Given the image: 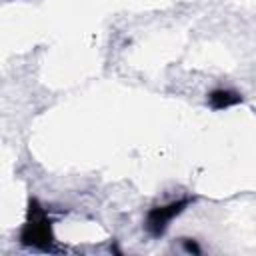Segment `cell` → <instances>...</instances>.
<instances>
[{"instance_id":"obj_3","label":"cell","mask_w":256,"mask_h":256,"mask_svg":"<svg viewBox=\"0 0 256 256\" xmlns=\"http://www.w3.org/2000/svg\"><path fill=\"white\" fill-rule=\"evenodd\" d=\"M208 100H210L212 108L220 110V108H228V106H234V104H238L242 98H240L238 94L230 92V90H214V92L208 96Z\"/></svg>"},{"instance_id":"obj_1","label":"cell","mask_w":256,"mask_h":256,"mask_svg":"<svg viewBox=\"0 0 256 256\" xmlns=\"http://www.w3.org/2000/svg\"><path fill=\"white\" fill-rule=\"evenodd\" d=\"M20 240L24 244L36 246V248H48L52 244V240H54L50 218H48L46 210L36 200H30L28 218H26V224L22 226Z\"/></svg>"},{"instance_id":"obj_2","label":"cell","mask_w":256,"mask_h":256,"mask_svg":"<svg viewBox=\"0 0 256 256\" xmlns=\"http://www.w3.org/2000/svg\"><path fill=\"white\" fill-rule=\"evenodd\" d=\"M188 206V200H178V202H170L166 206H158L152 208L146 216V228L152 236H160L164 234V230L168 228V224L172 222V218H176L184 208Z\"/></svg>"}]
</instances>
